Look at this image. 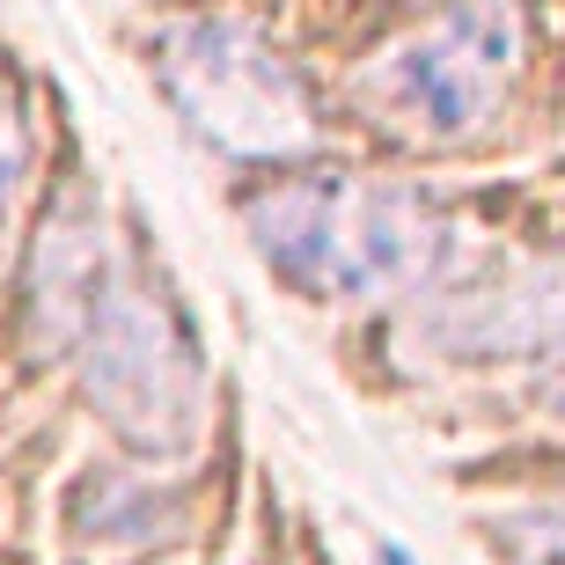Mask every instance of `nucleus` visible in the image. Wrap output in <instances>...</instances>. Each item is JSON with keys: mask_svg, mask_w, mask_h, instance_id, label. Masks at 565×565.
<instances>
[{"mask_svg": "<svg viewBox=\"0 0 565 565\" xmlns=\"http://www.w3.org/2000/svg\"><path fill=\"white\" fill-rule=\"evenodd\" d=\"M257 250L301 294H404L434 273L440 213L412 191L360 184V177H287L250 206Z\"/></svg>", "mask_w": 565, "mask_h": 565, "instance_id": "1", "label": "nucleus"}, {"mask_svg": "<svg viewBox=\"0 0 565 565\" xmlns=\"http://www.w3.org/2000/svg\"><path fill=\"white\" fill-rule=\"evenodd\" d=\"M522 66V8L514 0H448L419 30H404L360 88L382 126L412 140H470L507 104Z\"/></svg>", "mask_w": 565, "mask_h": 565, "instance_id": "2", "label": "nucleus"}, {"mask_svg": "<svg viewBox=\"0 0 565 565\" xmlns=\"http://www.w3.org/2000/svg\"><path fill=\"white\" fill-rule=\"evenodd\" d=\"M154 66H162L169 104L191 118V132L213 140L221 154H235V162H287V154L309 147L301 82L250 30H235V22H177Z\"/></svg>", "mask_w": 565, "mask_h": 565, "instance_id": "3", "label": "nucleus"}, {"mask_svg": "<svg viewBox=\"0 0 565 565\" xmlns=\"http://www.w3.org/2000/svg\"><path fill=\"white\" fill-rule=\"evenodd\" d=\"M448 338L478 360L500 353H544L565 338V265H522L492 287H470L448 316Z\"/></svg>", "mask_w": 565, "mask_h": 565, "instance_id": "4", "label": "nucleus"}, {"mask_svg": "<svg viewBox=\"0 0 565 565\" xmlns=\"http://www.w3.org/2000/svg\"><path fill=\"white\" fill-rule=\"evenodd\" d=\"M500 544L522 551V558H536V565H565V507L558 514H522V522H507Z\"/></svg>", "mask_w": 565, "mask_h": 565, "instance_id": "5", "label": "nucleus"}, {"mask_svg": "<svg viewBox=\"0 0 565 565\" xmlns=\"http://www.w3.org/2000/svg\"><path fill=\"white\" fill-rule=\"evenodd\" d=\"M15 184H22V118L0 110V243H8V206H15Z\"/></svg>", "mask_w": 565, "mask_h": 565, "instance_id": "6", "label": "nucleus"}, {"mask_svg": "<svg viewBox=\"0 0 565 565\" xmlns=\"http://www.w3.org/2000/svg\"><path fill=\"white\" fill-rule=\"evenodd\" d=\"M544 397H551V412H558V419H565V360H558V367H551V382H544Z\"/></svg>", "mask_w": 565, "mask_h": 565, "instance_id": "7", "label": "nucleus"}, {"mask_svg": "<svg viewBox=\"0 0 565 565\" xmlns=\"http://www.w3.org/2000/svg\"><path fill=\"white\" fill-rule=\"evenodd\" d=\"M382 565H412V558H404V551H382Z\"/></svg>", "mask_w": 565, "mask_h": 565, "instance_id": "8", "label": "nucleus"}]
</instances>
